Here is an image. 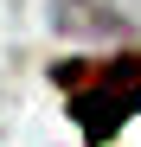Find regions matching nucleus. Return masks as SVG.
Here are the masks:
<instances>
[{
	"mask_svg": "<svg viewBox=\"0 0 141 147\" xmlns=\"http://www.w3.org/2000/svg\"><path fill=\"white\" fill-rule=\"evenodd\" d=\"M58 77H64L70 109H77L90 141H109L141 109V58H115V64H90V70H58Z\"/></svg>",
	"mask_w": 141,
	"mask_h": 147,
	"instance_id": "obj_1",
	"label": "nucleus"
}]
</instances>
